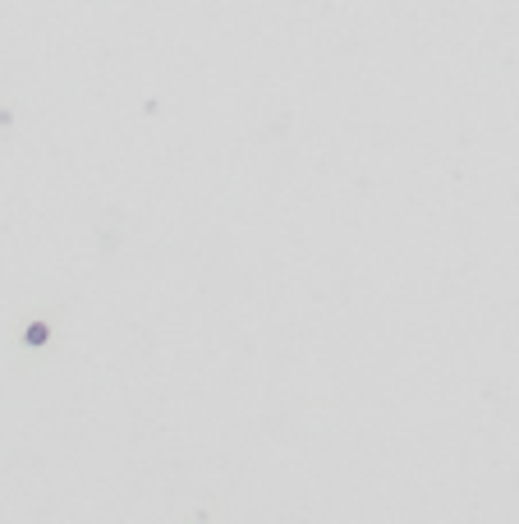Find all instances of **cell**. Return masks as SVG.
Listing matches in <instances>:
<instances>
[{"label": "cell", "mask_w": 519, "mask_h": 524, "mask_svg": "<svg viewBox=\"0 0 519 524\" xmlns=\"http://www.w3.org/2000/svg\"><path fill=\"white\" fill-rule=\"evenodd\" d=\"M46 336H51L46 322H32V327H28V345H46Z\"/></svg>", "instance_id": "1"}]
</instances>
